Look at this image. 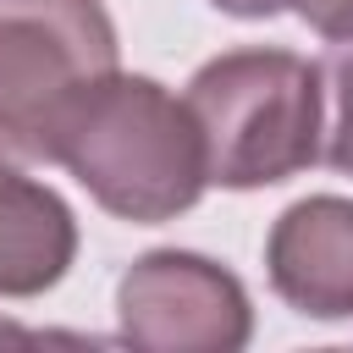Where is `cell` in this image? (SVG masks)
Segmentation results:
<instances>
[{"instance_id": "6da1fadb", "label": "cell", "mask_w": 353, "mask_h": 353, "mask_svg": "<svg viewBox=\"0 0 353 353\" xmlns=\"http://www.w3.org/2000/svg\"><path fill=\"white\" fill-rule=\"evenodd\" d=\"M55 160L121 221H171L204 193V149L154 77H99L61 127Z\"/></svg>"}, {"instance_id": "7a4b0ae2", "label": "cell", "mask_w": 353, "mask_h": 353, "mask_svg": "<svg viewBox=\"0 0 353 353\" xmlns=\"http://www.w3.org/2000/svg\"><path fill=\"white\" fill-rule=\"evenodd\" d=\"M204 182L221 188H270L320 160V66L292 50H232L193 72L182 94Z\"/></svg>"}, {"instance_id": "3957f363", "label": "cell", "mask_w": 353, "mask_h": 353, "mask_svg": "<svg viewBox=\"0 0 353 353\" xmlns=\"http://www.w3.org/2000/svg\"><path fill=\"white\" fill-rule=\"evenodd\" d=\"M116 72L99 0H0V154L55 160L77 99Z\"/></svg>"}, {"instance_id": "277c9868", "label": "cell", "mask_w": 353, "mask_h": 353, "mask_svg": "<svg viewBox=\"0 0 353 353\" xmlns=\"http://www.w3.org/2000/svg\"><path fill=\"white\" fill-rule=\"evenodd\" d=\"M121 336L143 353H237L254 331L248 292L204 254H143L116 287Z\"/></svg>"}, {"instance_id": "5b68a950", "label": "cell", "mask_w": 353, "mask_h": 353, "mask_svg": "<svg viewBox=\"0 0 353 353\" xmlns=\"http://www.w3.org/2000/svg\"><path fill=\"white\" fill-rule=\"evenodd\" d=\"M270 287L309 320H347L353 314V204L347 199H303L281 210L265 243Z\"/></svg>"}, {"instance_id": "8992f818", "label": "cell", "mask_w": 353, "mask_h": 353, "mask_svg": "<svg viewBox=\"0 0 353 353\" xmlns=\"http://www.w3.org/2000/svg\"><path fill=\"white\" fill-rule=\"evenodd\" d=\"M77 254L72 210L33 176L0 165V298H33L66 276Z\"/></svg>"}, {"instance_id": "52a82bcc", "label": "cell", "mask_w": 353, "mask_h": 353, "mask_svg": "<svg viewBox=\"0 0 353 353\" xmlns=\"http://www.w3.org/2000/svg\"><path fill=\"white\" fill-rule=\"evenodd\" d=\"M320 88L331 99V121L320 127L325 132V165L347 171L353 176V50H336L325 66H320Z\"/></svg>"}, {"instance_id": "ba28073f", "label": "cell", "mask_w": 353, "mask_h": 353, "mask_svg": "<svg viewBox=\"0 0 353 353\" xmlns=\"http://www.w3.org/2000/svg\"><path fill=\"white\" fill-rule=\"evenodd\" d=\"M292 6H298V17H303L320 39L353 44V0H292Z\"/></svg>"}, {"instance_id": "9c48e42d", "label": "cell", "mask_w": 353, "mask_h": 353, "mask_svg": "<svg viewBox=\"0 0 353 353\" xmlns=\"http://www.w3.org/2000/svg\"><path fill=\"white\" fill-rule=\"evenodd\" d=\"M221 11H232V17H276V11H287L292 0H215Z\"/></svg>"}, {"instance_id": "30bf717a", "label": "cell", "mask_w": 353, "mask_h": 353, "mask_svg": "<svg viewBox=\"0 0 353 353\" xmlns=\"http://www.w3.org/2000/svg\"><path fill=\"white\" fill-rule=\"evenodd\" d=\"M0 342H33V331H22V325H6V320H0Z\"/></svg>"}]
</instances>
